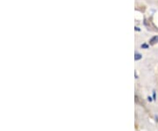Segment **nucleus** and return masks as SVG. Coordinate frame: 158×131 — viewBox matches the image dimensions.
<instances>
[{
  "label": "nucleus",
  "mask_w": 158,
  "mask_h": 131,
  "mask_svg": "<svg viewBox=\"0 0 158 131\" xmlns=\"http://www.w3.org/2000/svg\"><path fill=\"white\" fill-rule=\"evenodd\" d=\"M158 42V36L156 35V36H154V37H152L151 39H150V40H149V44L150 45H155V44H156Z\"/></svg>",
  "instance_id": "f257e3e1"
},
{
  "label": "nucleus",
  "mask_w": 158,
  "mask_h": 131,
  "mask_svg": "<svg viewBox=\"0 0 158 131\" xmlns=\"http://www.w3.org/2000/svg\"><path fill=\"white\" fill-rule=\"evenodd\" d=\"M148 46L146 45V44H143V45H141V48H142V49H148Z\"/></svg>",
  "instance_id": "7ed1b4c3"
},
{
  "label": "nucleus",
  "mask_w": 158,
  "mask_h": 131,
  "mask_svg": "<svg viewBox=\"0 0 158 131\" xmlns=\"http://www.w3.org/2000/svg\"><path fill=\"white\" fill-rule=\"evenodd\" d=\"M141 58V54H139V53H135V61H138V60H140Z\"/></svg>",
  "instance_id": "f03ea898"
}]
</instances>
